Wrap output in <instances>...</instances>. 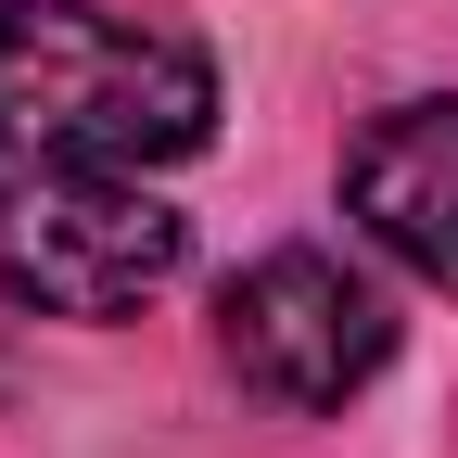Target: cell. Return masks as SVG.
Returning <instances> with one entry per match:
<instances>
[{
  "instance_id": "cell-1",
  "label": "cell",
  "mask_w": 458,
  "mask_h": 458,
  "mask_svg": "<svg viewBox=\"0 0 458 458\" xmlns=\"http://www.w3.org/2000/svg\"><path fill=\"white\" fill-rule=\"evenodd\" d=\"M204 128H216V64L179 26L0 0V153L13 165H165L204 153Z\"/></svg>"
},
{
  "instance_id": "cell-2",
  "label": "cell",
  "mask_w": 458,
  "mask_h": 458,
  "mask_svg": "<svg viewBox=\"0 0 458 458\" xmlns=\"http://www.w3.org/2000/svg\"><path fill=\"white\" fill-rule=\"evenodd\" d=\"M191 229L114 165H13L0 153V306L13 318H140L179 280Z\"/></svg>"
},
{
  "instance_id": "cell-3",
  "label": "cell",
  "mask_w": 458,
  "mask_h": 458,
  "mask_svg": "<svg viewBox=\"0 0 458 458\" xmlns=\"http://www.w3.org/2000/svg\"><path fill=\"white\" fill-rule=\"evenodd\" d=\"M216 357L242 394H267V408H293V420H331L344 394H369L382 357H394V318L382 293L344 255H255L242 280L216 293Z\"/></svg>"
},
{
  "instance_id": "cell-4",
  "label": "cell",
  "mask_w": 458,
  "mask_h": 458,
  "mask_svg": "<svg viewBox=\"0 0 458 458\" xmlns=\"http://www.w3.org/2000/svg\"><path fill=\"white\" fill-rule=\"evenodd\" d=\"M344 204L408 280L458 293V102H382L344 153Z\"/></svg>"
}]
</instances>
